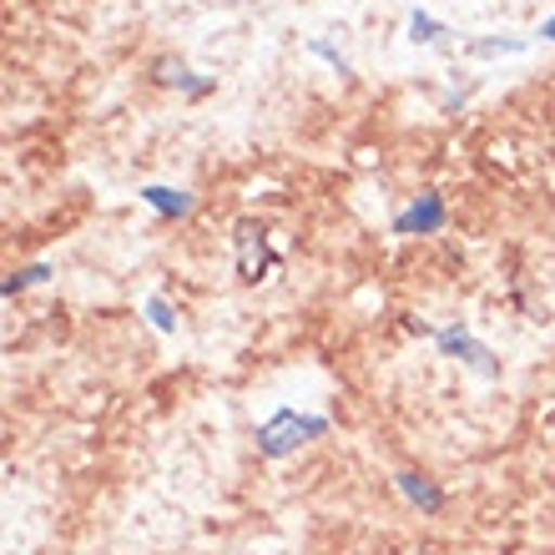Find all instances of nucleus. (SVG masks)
I'll return each mask as SVG.
<instances>
[{
  "label": "nucleus",
  "mask_w": 555,
  "mask_h": 555,
  "mask_svg": "<svg viewBox=\"0 0 555 555\" xmlns=\"http://www.w3.org/2000/svg\"><path fill=\"white\" fill-rule=\"evenodd\" d=\"M328 435V420L323 414H298V410H273L268 414V424L258 429V454H268V460H288L304 439H323Z\"/></svg>",
  "instance_id": "obj_1"
},
{
  "label": "nucleus",
  "mask_w": 555,
  "mask_h": 555,
  "mask_svg": "<svg viewBox=\"0 0 555 555\" xmlns=\"http://www.w3.org/2000/svg\"><path fill=\"white\" fill-rule=\"evenodd\" d=\"M435 344H439V353H444V359H460V364H469L475 374H485V379H495V374H500L495 353L485 349V344L469 334L465 323H450V328H439Z\"/></svg>",
  "instance_id": "obj_2"
},
{
  "label": "nucleus",
  "mask_w": 555,
  "mask_h": 555,
  "mask_svg": "<svg viewBox=\"0 0 555 555\" xmlns=\"http://www.w3.org/2000/svg\"><path fill=\"white\" fill-rule=\"evenodd\" d=\"M233 248H237V273L248 278V283H258V278H268L278 268L273 248H268V233L258 228V222H237Z\"/></svg>",
  "instance_id": "obj_3"
},
{
  "label": "nucleus",
  "mask_w": 555,
  "mask_h": 555,
  "mask_svg": "<svg viewBox=\"0 0 555 555\" xmlns=\"http://www.w3.org/2000/svg\"><path fill=\"white\" fill-rule=\"evenodd\" d=\"M444 222H450V207H444V197L439 192H424L420 203H410L404 212L395 218V233L399 237H435V233H444Z\"/></svg>",
  "instance_id": "obj_4"
},
{
  "label": "nucleus",
  "mask_w": 555,
  "mask_h": 555,
  "mask_svg": "<svg viewBox=\"0 0 555 555\" xmlns=\"http://www.w3.org/2000/svg\"><path fill=\"white\" fill-rule=\"evenodd\" d=\"M395 485H399V495L410 500V505H420L424 515H439V511H444V490H439L429 475H414V469H404V475H395Z\"/></svg>",
  "instance_id": "obj_5"
},
{
  "label": "nucleus",
  "mask_w": 555,
  "mask_h": 555,
  "mask_svg": "<svg viewBox=\"0 0 555 555\" xmlns=\"http://www.w3.org/2000/svg\"><path fill=\"white\" fill-rule=\"evenodd\" d=\"M137 197H142L146 207H152V212H157V218H188L192 207V192H182V188H162V182H146L142 192H137Z\"/></svg>",
  "instance_id": "obj_6"
},
{
  "label": "nucleus",
  "mask_w": 555,
  "mask_h": 555,
  "mask_svg": "<svg viewBox=\"0 0 555 555\" xmlns=\"http://www.w3.org/2000/svg\"><path fill=\"white\" fill-rule=\"evenodd\" d=\"M157 81L162 87H182L188 96H207V91H212V81H197L182 61H157Z\"/></svg>",
  "instance_id": "obj_7"
},
{
  "label": "nucleus",
  "mask_w": 555,
  "mask_h": 555,
  "mask_svg": "<svg viewBox=\"0 0 555 555\" xmlns=\"http://www.w3.org/2000/svg\"><path fill=\"white\" fill-rule=\"evenodd\" d=\"M41 278H51V263H30V268H15L11 278H5V298H15V293H26L30 283H41Z\"/></svg>",
  "instance_id": "obj_8"
},
{
  "label": "nucleus",
  "mask_w": 555,
  "mask_h": 555,
  "mask_svg": "<svg viewBox=\"0 0 555 555\" xmlns=\"http://www.w3.org/2000/svg\"><path fill=\"white\" fill-rule=\"evenodd\" d=\"M146 319H152V328H157V334H177V313H172V304H167L162 293H152V298H146Z\"/></svg>",
  "instance_id": "obj_9"
},
{
  "label": "nucleus",
  "mask_w": 555,
  "mask_h": 555,
  "mask_svg": "<svg viewBox=\"0 0 555 555\" xmlns=\"http://www.w3.org/2000/svg\"><path fill=\"white\" fill-rule=\"evenodd\" d=\"M439 36H444V26H439L435 15H424V11L410 15V41H439Z\"/></svg>",
  "instance_id": "obj_10"
},
{
  "label": "nucleus",
  "mask_w": 555,
  "mask_h": 555,
  "mask_svg": "<svg viewBox=\"0 0 555 555\" xmlns=\"http://www.w3.org/2000/svg\"><path fill=\"white\" fill-rule=\"evenodd\" d=\"M308 51H313V56H323V61H328V66H334L338 76H353V66H349V61H344V56H338V51H334V46H328V41H308Z\"/></svg>",
  "instance_id": "obj_11"
},
{
  "label": "nucleus",
  "mask_w": 555,
  "mask_h": 555,
  "mask_svg": "<svg viewBox=\"0 0 555 555\" xmlns=\"http://www.w3.org/2000/svg\"><path fill=\"white\" fill-rule=\"evenodd\" d=\"M480 56H505V51H526V41H480Z\"/></svg>",
  "instance_id": "obj_12"
},
{
  "label": "nucleus",
  "mask_w": 555,
  "mask_h": 555,
  "mask_svg": "<svg viewBox=\"0 0 555 555\" xmlns=\"http://www.w3.org/2000/svg\"><path fill=\"white\" fill-rule=\"evenodd\" d=\"M541 36H545V41H555V15H551V21H545V26H541Z\"/></svg>",
  "instance_id": "obj_13"
}]
</instances>
